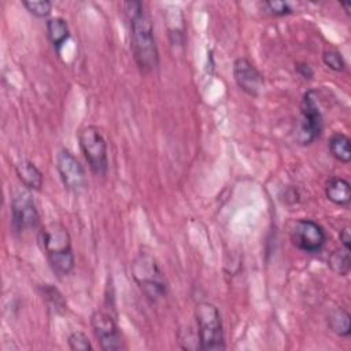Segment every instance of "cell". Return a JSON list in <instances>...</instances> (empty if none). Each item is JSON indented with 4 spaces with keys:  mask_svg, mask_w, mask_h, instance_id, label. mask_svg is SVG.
<instances>
[{
    "mask_svg": "<svg viewBox=\"0 0 351 351\" xmlns=\"http://www.w3.org/2000/svg\"><path fill=\"white\" fill-rule=\"evenodd\" d=\"M90 325L103 351H118L123 348L119 328L111 313L96 310L90 317Z\"/></svg>",
    "mask_w": 351,
    "mask_h": 351,
    "instance_id": "9",
    "label": "cell"
},
{
    "mask_svg": "<svg viewBox=\"0 0 351 351\" xmlns=\"http://www.w3.org/2000/svg\"><path fill=\"white\" fill-rule=\"evenodd\" d=\"M295 71L303 80H313V77H314V70L307 62H296L295 63Z\"/></svg>",
    "mask_w": 351,
    "mask_h": 351,
    "instance_id": "23",
    "label": "cell"
},
{
    "mask_svg": "<svg viewBox=\"0 0 351 351\" xmlns=\"http://www.w3.org/2000/svg\"><path fill=\"white\" fill-rule=\"evenodd\" d=\"M341 7L346 10V14H347V15H350V8H351V7H350V4H347V3H341Z\"/></svg>",
    "mask_w": 351,
    "mask_h": 351,
    "instance_id": "25",
    "label": "cell"
},
{
    "mask_svg": "<svg viewBox=\"0 0 351 351\" xmlns=\"http://www.w3.org/2000/svg\"><path fill=\"white\" fill-rule=\"evenodd\" d=\"M328 148L330 155L341 162V163H350L351 160V147H350V137L344 133H335L330 136L328 141Z\"/></svg>",
    "mask_w": 351,
    "mask_h": 351,
    "instance_id": "16",
    "label": "cell"
},
{
    "mask_svg": "<svg viewBox=\"0 0 351 351\" xmlns=\"http://www.w3.org/2000/svg\"><path fill=\"white\" fill-rule=\"evenodd\" d=\"M329 329L340 337H348L351 332L350 324V314L344 307L333 308L326 318Z\"/></svg>",
    "mask_w": 351,
    "mask_h": 351,
    "instance_id": "15",
    "label": "cell"
},
{
    "mask_svg": "<svg viewBox=\"0 0 351 351\" xmlns=\"http://www.w3.org/2000/svg\"><path fill=\"white\" fill-rule=\"evenodd\" d=\"M322 114L317 103L315 90H307L300 103V123L298 132V141L302 145L313 144L322 132Z\"/></svg>",
    "mask_w": 351,
    "mask_h": 351,
    "instance_id": "6",
    "label": "cell"
},
{
    "mask_svg": "<svg viewBox=\"0 0 351 351\" xmlns=\"http://www.w3.org/2000/svg\"><path fill=\"white\" fill-rule=\"evenodd\" d=\"M325 195L333 204L348 207L351 202L350 182L341 177H330L325 185Z\"/></svg>",
    "mask_w": 351,
    "mask_h": 351,
    "instance_id": "13",
    "label": "cell"
},
{
    "mask_svg": "<svg viewBox=\"0 0 351 351\" xmlns=\"http://www.w3.org/2000/svg\"><path fill=\"white\" fill-rule=\"evenodd\" d=\"M328 265L329 267L339 276H347L351 269V256H350V250L347 248H339L335 250L329 258H328Z\"/></svg>",
    "mask_w": 351,
    "mask_h": 351,
    "instance_id": "17",
    "label": "cell"
},
{
    "mask_svg": "<svg viewBox=\"0 0 351 351\" xmlns=\"http://www.w3.org/2000/svg\"><path fill=\"white\" fill-rule=\"evenodd\" d=\"M80 148L96 176H104L108 169V155H107V143L99 130L93 125L84 126L78 132Z\"/></svg>",
    "mask_w": 351,
    "mask_h": 351,
    "instance_id": "5",
    "label": "cell"
},
{
    "mask_svg": "<svg viewBox=\"0 0 351 351\" xmlns=\"http://www.w3.org/2000/svg\"><path fill=\"white\" fill-rule=\"evenodd\" d=\"M322 62H324V64L328 69H330V70H333L336 73H340V71H343L346 69V62H344L343 55L337 49H335V48L324 49V52H322Z\"/></svg>",
    "mask_w": 351,
    "mask_h": 351,
    "instance_id": "18",
    "label": "cell"
},
{
    "mask_svg": "<svg viewBox=\"0 0 351 351\" xmlns=\"http://www.w3.org/2000/svg\"><path fill=\"white\" fill-rule=\"evenodd\" d=\"M339 239L343 244L344 248L350 250L351 248V230H350V226H344L340 233H339Z\"/></svg>",
    "mask_w": 351,
    "mask_h": 351,
    "instance_id": "24",
    "label": "cell"
},
{
    "mask_svg": "<svg viewBox=\"0 0 351 351\" xmlns=\"http://www.w3.org/2000/svg\"><path fill=\"white\" fill-rule=\"evenodd\" d=\"M15 173L25 188L30 191H40L43 186V173L29 159H19L15 163Z\"/></svg>",
    "mask_w": 351,
    "mask_h": 351,
    "instance_id": "12",
    "label": "cell"
},
{
    "mask_svg": "<svg viewBox=\"0 0 351 351\" xmlns=\"http://www.w3.org/2000/svg\"><path fill=\"white\" fill-rule=\"evenodd\" d=\"M132 276L143 293L152 302L166 296L167 282L156 259L147 251H140L132 265Z\"/></svg>",
    "mask_w": 351,
    "mask_h": 351,
    "instance_id": "3",
    "label": "cell"
},
{
    "mask_svg": "<svg viewBox=\"0 0 351 351\" xmlns=\"http://www.w3.org/2000/svg\"><path fill=\"white\" fill-rule=\"evenodd\" d=\"M22 5L36 18H47L52 10V4L48 0H23Z\"/></svg>",
    "mask_w": 351,
    "mask_h": 351,
    "instance_id": "19",
    "label": "cell"
},
{
    "mask_svg": "<svg viewBox=\"0 0 351 351\" xmlns=\"http://www.w3.org/2000/svg\"><path fill=\"white\" fill-rule=\"evenodd\" d=\"M47 36L51 41L53 49L60 53V48L70 37V29L66 19L60 16H53L47 21Z\"/></svg>",
    "mask_w": 351,
    "mask_h": 351,
    "instance_id": "14",
    "label": "cell"
},
{
    "mask_svg": "<svg viewBox=\"0 0 351 351\" xmlns=\"http://www.w3.org/2000/svg\"><path fill=\"white\" fill-rule=\"evenodd\" d=\"M11 219L18 232L32 230L40 225V214L27 188H18L11 195Z\"/></svg>",
    "mask_w": 351,
    "mask_h": 351,
    "instance_id": "7",
    "label": "cell"
},
{
    "mask_svg": "<svg viewBox=\"0 0 351 351\" xmlns=\"http://www.w3.org/2000/svg\"><path fill=\"white\" fill-rule=\"evenodd\" d=\"M56 170L64 188L73 193H81L86 188V174L78 159L62 148L56 155Z\"/></svg>",
    "mask_w": 351,
    "mask_h": 351,
    "instance_id": "10",
    "label": "cell"
},
{
    "mask_svg": "<svg viewBox=\"0 0 351 351\" xmlns=\"http://www.w3.org/2000/svg\"><path fill=\"white\" fill-rule=\"evenodd\" d=\"M291 243L307 254L319 252L326 243L324 228L313 219H299L291 229Z\"/></svg>",
    "mask_w": 351,
    "mask_h": 351,
    "instance_id": "8",
    "label": "cell"
},
{
    "mask_svg": "<svg viewBox=\"0 0 351 351\" xmlns=\"http://www.w3.org/2000/svg\"><path fill=\"white\" fill-rule=\"evenodd\" d=\"M123 10L129 21L130 47L134 62L141 73H151L159 64V52L151 18L141 1H126L123 3Z\"/></svg>",
    "mask_w": 351,
    "mask_h": 351,
    "instance_id": "1",
    "label": "cell"
},
{
    "mask_svg": "<svg viewBox=\"0 0 351 351\" xmlns=\"http://www.w3.org/2000/svg\"><path fill=\"white\" fill-rule=\"evenodd\" d=\"M38 241L53 274L59 278L69 276L74 269L75 259L67 229L59 222H51L40 229Z\"/></svg>",
    "mask_w": 351,
    "mask_h": 351,
    "instance_id": "2",
    "label": "cell"
},
{
    "mask_svg": "<svg viewBox=\"0 0 351 351\" xmlns=\"http://www.w3.org/2000/svg\"><path fill=\"white\" fill-rule=\"evenodd\" d=\"M67 344H69V348L73 351H90L92 350V344H90L88 336L80 330H74L69 335Z\"/></svg>",
    "mask_w": 351,
    "mask_h": 351,
    "instance_id": "21",
    "label": "cell"
},
{
    "mask_svg": "<svg viewBox=\"0 0 351 351\" xmlns=\"http://www.w3.org/2000/svg\"><path fill=\"white\" fill-rule=\"evenodd\" d=\"M233 78L243 92L254 97L261 93L265 85L262 73L247 58H237L233 62Z\"/></svg>",
    "mask_w": 351,
    "mask_h": 351,
    "instance_id": "11",
    "label": "cell"
},
{
    "mask_svg": "<svg viewBox=\"0 0 351 351\" xmlns=\"http://www.w3.org/2000/svg\"><path fill=\"white\" fill-rule=\"evenodd\" d=\"M195 319L197 324V341L200 350L219 351L226 348L222 318L217 306L208 302L196 304Z\"/></svg>",
    "mask_w": 351,
    "mask_h": 351,
    "instance_id": "4",
    "label": "cell"
},
{
    "mask_svg": "<svg viewBox=\"0 0 351 351\" xmlns=\"http://www.w3.org/2000/svg\"><path fill=\"white\" fill-rule=\"evenodd\" d=\"M43 295L49 302V306H51V308L55 310V313H63L64 311L66 302H64L62 293L56 288L49 287V285H44L43 287Z\"/></svg>",
    "mask_w": 351,
    "mask_h": 351,
    "instance_id": "20",
    "label": "cell"
},
{
    "mask_svg": "<svg viewBox=\"0 0 351 351\" xmlns=\"http://www.w3.org/2000/svg\"><path fill=\"white\" fill-rule=\"evenodd\" d=\"M263 8L266 10V12H269L270 15H274V16H284V15L292 14V7L289 5V3L281 1V0L265 1Z\"/></svg>",
    "mask_w": 351,
    "mask_h": 351,
    "instance_id": "22",
    "label": "cell"
}]
</instances>
